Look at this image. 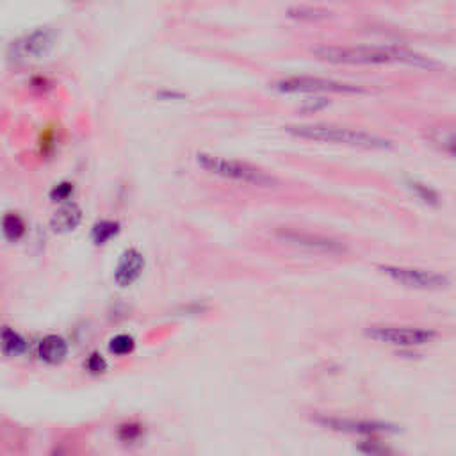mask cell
<instances>
[{"label":"cell","instance_id":"1","mask_svg":"<svg viewBox=\"0 0 456 456\" xmlns=\"http://www.w3.org/2000/svg\"><path fill=\"white\" fill-rule=\"evenodd\" d=\"M314 55L333 65H410L430 68L431 63L423 55L396 47H319Z\"/></svg>","mask_w":456,"mask_h":456},{"label":"cell","instance_id":"2","mask_svg":"<svg viewBox=\"0 0 456 456\" xmlns=\"http://www.w3.org/2000/svg\"><path fill=\"white\" fill-rule=\"evenodd\" d=\"M291 136L308 141L332 143V145L353 146V148L366 150H389L392 148V143L389 139L380 138L376 134L364 131H355L348 127H337V125H291L286 129Z\"/></svg>","mask_w":456,"mask_h":456},{"label":"cell","instance_id":"3","mask_svg":"<svg viewBox=\"0 0 456 456\" xmlns=\"http://www.w3.org/2000/svg\"><path fill=\"white\" fill-rule=\"evenodd\" d=\"M196 163L209 173L217 177L230 178V180L243 182V184L259 185V188H271L276 184V178L269 173L262 171L261 168H255L251 164L243 163L236 159H224L219 156H210V153H198Z\"/></svg>","mask_w":456,"mask_h":456},{"label":"cell","instance_id":"4","mask_svg":"<svg viewBox=\"0 0 456 456\" xmlns=\"http://www.w3.org/2000/svg\"><path fill=\"white\" fill-rule=\"evenodd\" d=\"M378 271L381 275L389 276L392 282L399 283L403 287L417 291H440L451 286L445 275L426 269L417 268H403V266H378Z\"/></svg>","mask_w":456,"mask_h":456},{"label":"cell","instance_id":"5","mask_svg":"<svg viewBox=\"0 0 456 456\" xmlns=\"http://www.w3.org/2000/svg\"><path fill=\"white\" fill-rule=\"evenodd\" d=\"M275 89L280 93H364V89L355 84L339 82L321 77H289L275 84Z\"/></svg>","mask_w":456,"mask_h":456},{"label":"cell","instance_id":"6","mask_svg":"<svg viewBox=\"0 0 456 456\" xmlns=\"http://www.w3.org/2000/svg\"><path fill=\"white\" fill-rule=\"evenodd\" d=\"M366 335L384 344L416 348L431 342L437 337V332L426 328H408V326H373L366 330Z\"/></svg>","mask_w":456,"mask_h":456},{"label":"cell","instance_id":"7","mask_svg":"<svg viewBox=\"0 0 456 456\" xmlns=\"http://www.w3.org/2000/svg\"><path fill=\"white\" fill-rule=\"evenodd\" d=\"M315 423L321 424L322 428H328L333 431H342V433L353 435H381V433H398V426L381 420H362V419H346V417H315Z\"/></svg>","mask_w":456,"mask_h":456},{"label":"cell","instance_id":"8","mask_svg":"<svg viewBox=\"0 0 456 456\" xmlns=\"http://www.w3.org/2000/svg\"><path fill=\"white\" fill-rule=\"evenodd\" d=\"M276 237L283 243L294 244V246L307 248L312 251H322V254H342L346 251V246L342 243L330 237L319 236V234L310 232H298V230H289V228H282L276 232Z\"/></svg>","mask_w":456,"mask_h":456},{"label":"cell","instance_id":"9","mask_svg":"<svg viewBox=\"0 0 456 456\" xmlns=\"http://www.w3.org/2000/svg\"><path fill=\"white\" fill-rule=\"evenodd\" d=\"M145 266V255L139 250H136V248H129L121 254L120 261L114 268V282L120 287H131L132 283H136L141 278Z\"/></svg>","mask_w":456,"mask_h":456},{"label":"cell","instance_id":"10","mask_svg":"<svg viewBox=\"0 0 456 456\" xmlns=\"http://www.w3.org/2000/svg\"><path fill=\"white\" fill-rule=\"evenodd\" d=\"M68 352V342L55 333L45 335L38 344V357H40L41 362L48 364V366H58V364L65 362Z\"/></svg>","mask_w":456,"mask_h":456},{"label":"cell","instance_id":"11","mask_svg":"<svg viewBox=\"0 0 456 456\" xmlns=\"http://www.w3.org/2000/svg\"><path fill=\"white\" fill-rule=\"evenodd\" d=\"M54 45V34L47 29H40L31 33L29 36H26L23 40L18 41L16 48L23 58H43L45 54H48V50Z\"/></svg>","mask_w":456,"mask_h":456},{"label":"cell","instance_id":"12","mask_svg":"<svg viewBox=\"0 0 456 456\" xmlns=\"http://www.w3.org/2000/svg\"><path fill=\"white\" fill-rule=\"evenodd\" d=\"M82 221V210L77 203H66L61 209L54 212L50 219V227L54 232L58 234H68L73 232Z\"/></svg>","mask_w":456,"mask_h":456},{"label":"cell","instance_id":"13","mask_svg":"<svg viewBox=\"0 0 456 456\" xmlns=\"http://www.w3.org/2000/svg\"><path fill=\"white\" fill-rule=\"evenodd\" d=\"M29 344L27 339L20 332H16L11 326H2L0 328V352L9 359L22 357L27 352Z\"/></svg>","mask_w":456,"mask_h":456},{"label":"cell","instance_id":"14","mask_svg":"<svg viewBox=\"0 0 456 456\" xmlns=\"http://www.w3.org/2000/svg\"><path fill=\"white\" fill-rule=\"evenodd\" d=\"M0 230L9 243H18L26 237L27 223L18 212H6L0 219Z\"/></svg>","mask_w":456,"mask_h":456},{"label":"cell","instance_id":"15","mask_svg":"<svg viewBox=\"0 0 456 456\" xmlns=\"http://www.w3.org/2000/svg\"><path fill=\"white\" fill-rule=\"evenodd\" d=\"M121 232V224L120 221L114 219H102L97 221L91 228V241H93L97 246H104L109 241L114 239L118 234Z\"/></svg>","mask_w":456,"mask_h":456},{"label":"cell","instance_id":"16","mask_svg":"<svg viewBox=\"0 0 456 456\" xmlns=\"http://www.w3.org/2000/svg\"><path fill=\"white\" fill-rule=\"evenodd\" d=\"M136 348V340L134 337L129 335V333H120V335H114L109 342V352L116 357H127L134 352Z\"/></svg>","mask_w":456,"mask_h":456},{"label":"cell","instance_id":"17","mask_svg":"<svg viewBox=\"0 0 456 456\" xmlns=\"http://www.w3.org/2000/svg\"><path fill=\"white\" fill-rule=\"evenodd\" d=\"M431 143L437 145L442 152H447L449 156L455 153V138H452V131L447 127L437 129V131L431 134Z\"/></svg>","mask_w":456,"mask_h":456},{"label":"cell","instance_id":"18","mask_svg":"<svg viewBox=\"0 0 456 456\" xmlns=\"http://www.w3.org/2000/svg\"><path fill=\"white\" fill-rule=\"evenodd\" d=\"M73 191H75V185L72 182H59V184H55L50 189V195L48 196H50V200L54 203H63L72 198Z\"/></svg>","mask_w":456,"mask_h":456},{"label":"cell","instance_id":"19","mask_svg":"<svg viewBox=\"0 0 456 456\" xmlns=\"http://www.w3.org/2000/svg\"><path fill=\"white\" fill-rule=\"evenodd\" d=\"M143 435V426L139 423H125L118 428V438L121 442H136Z\"/></svg>","mask_w":456,"mask_h":456},{"label":"cell","instance_id":"20","mask_svg":"<svg viewBox=\"0 0 456 456\" xmlns=\"http://www.w3.org/2000/svg\"><path fill=\"white\" fill-rule=\"evenodd\" d=\"M84 367H86L87 373L89 374L98 376V374H104L105 371H107V360L104 359V355H102V353L93 352V353H89V357L86 359Z\"/></svg>","mask_w":456,"mask_h":456},{"label":"cell","instance_id":"21","mask_svg":"<svg viewBox=\"0 0 456 456\" xmlns=\"http://www.w3.org/2000/svg\"><path fill=\"white\" fill-rule=\"evenodd\" d=\"M410 189H412V191L419 196V200H423L424 203H430V205H437L438 203V195L433 189L428 188V185L419 184V182H412Z\"/></svg>","mask_w":456,"mask_h":456},{"label":"cell","instance_id":"22","mask_svg":"<svg viewBox=\"0 0 456 456\" xmlns=\"http://www.w3.org/2000/svg\"><path fill=\"white\" fill-rule=\"evenodd\" d=\"M359 451H364L367 452V455H380V452H387V449L385 447H378V442H366V445H360Z\"/></svg>","mask_w":456,"mask_h":456},{"label":"cell","instance_id":"23","mask_svg":"<svg viewBox=\"0 0 456 456\" xmlns=\"http://www.w3.org/2000/svg\"><path fill=\"white\" fill-rule=\"evenodd\" d=\"M31 86L36 87V89H47L48 80L45 79V77H34V79L31 80Z\"/></svg>","mask_w":456,"mask_h":456}]
</instances>
